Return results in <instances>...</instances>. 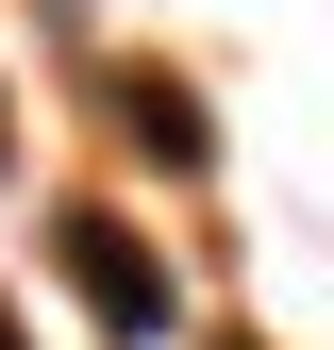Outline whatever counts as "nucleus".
<instances>
[{
	"instance_id": "nucleus-3",
	"label": "nucleus",
	"mask_w": 334,
	"mask_h": 350,
	"mask_svg": "<svg viewBox=\"0 0 334 350\" xmlns=\"http://www.w3.org/2000/svg\"><path fill=\"white\" fill-rule=\"evenodd\" d=\"M0 350H34V334H17V300H0Z\"/></svg>"
},
{
	"instance_id": "nucleus-2",
	"label": "nucleus",
	"mask_w": 334,
	"mask_h": 350,
	"mask_svg": "<svg viewBox=\"0 0 334 350\" xmlns=\"http://www.w3.org/2000/svg\"><path fill=\"white\" fill-rule=\"evenodd\" d=\"M117 117H134V150H151V167H201V150H218V134H201V100H184L167 67H117Z\"/></svg>"
},
{
	"instance_id": "nucleus-1",
	"label": "nucleus",
	"mask_w": 334,
	"mask_h": 350,
	"mask_svg": "<svg viewBox=\"0 0 334 350\" xmlns=\"http://www.w3.org/2000/svg\"><path fill=\"white\" fill-rule=\"evenodd\" d=\"M51 267H67V300H84L117 350H151V334H167V267H151V234H117L101 200H67V217H51Z\"/></svg>"
}]
</instances>
